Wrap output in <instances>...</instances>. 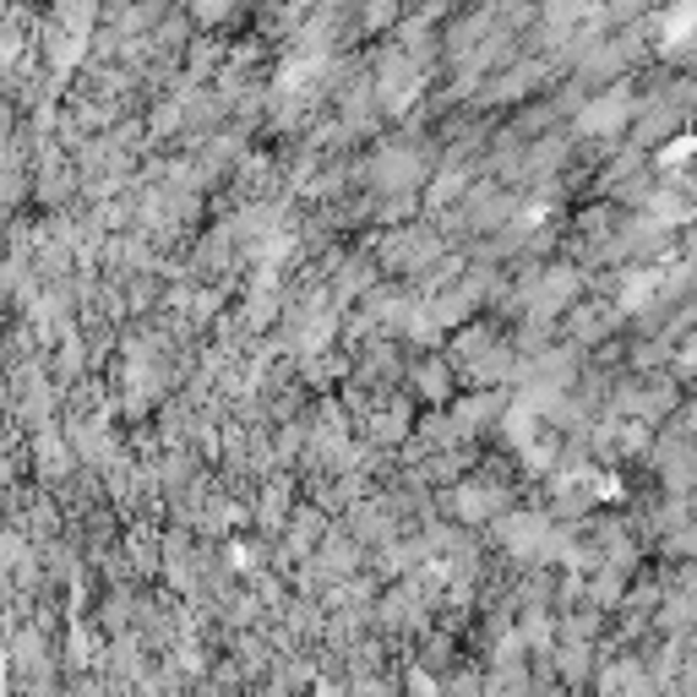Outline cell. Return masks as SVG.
Instances as JSON below:
<instances>
[{"label": "cell", "mask_w": 697, "mask_h": 697, "mask_svg": "<svg viewBox=\"0 0 697 697\" xmlns=\"http://www.w3.org/2000/svg\"><path fill=\"white\" fill-rule=\"evenodd\" d=\"M316 697H338V692H332V686H321V692H316Z\"/></svg>", "instance_id": "7a4b0ae2"}, {"label": "cell", "mask_w": 697, "mask_h": 697, "mask_svg": "<svg viewBox=\"0 0 697 697\" xmlns=\"http://www.w3.org/2000/svg\"><path fill=\"white\" fill-rule=\"evenodd\" d=\"M415 697H442V692H436V686H431L426 675H415Z\"/></svg>", "instance_id": "6da1fadb"}]
</instances>
